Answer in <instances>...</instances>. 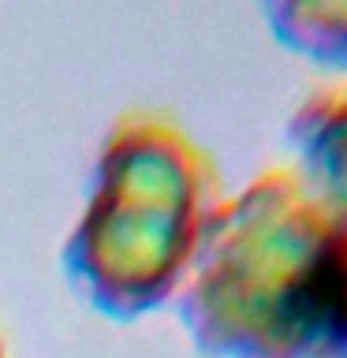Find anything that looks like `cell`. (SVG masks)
<instances>
[{
    "label": "cell",
    "mask_w": 347,
    "mask_h": 358,
    "mask_svg": "<svg viewBox=\"0 0 347 358\" xmlns=\"http://www.w3.org/2000/svg\"><path fill=\"white\" fill-rule=\"evenodd\" d=\"M201 324L232 358H347V220L273 172L220 220Z\"/></svg>",
    "instance_id": "6da1fadb"
},
{
    "label": "cell",
    "mask_w": 347,
    "mask_h": 358,
    "mask_svg": "<svg viewBox=\"0 0 347 358\" xmlns=\"http://www.w3.org/2000/svg\"><path fill=\"white\" fill-rule=\"evenodd\" d=\"M291 142L306 190L347 220V78L318 90L291 116Z\"/></svg>",
    "instance_id": "7a4b0ae2"
},
{
    "label": "cell",
    "mask_w": 347,
    "mask_h": 358,
    "mask_svg": "<svg viewBox=\"0 0 347 358\" xmlns=\"http://www.w3.org/2000/svg\"><path fill=\"white\" fill-rule=\"evenodd\" d=\"M276 38L313 64L347 71V0H313V4H276L269 11Z\"/></svg>",
    "instance_id": "3957f363"
}]
</instances>
